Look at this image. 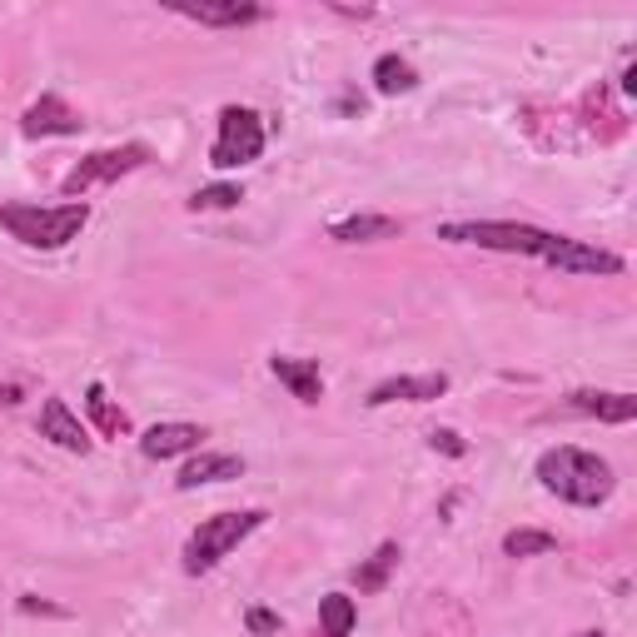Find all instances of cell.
<instances>
[{
    "mask_svg": "<svg viewBox=\"0 0 637 637\" xmlns=\"http://www.w3.org/2000/svg\"><path fill=\"white\" fill-rule=\"evenodd\" d=\"M537 483H543L553 498H563V503L597 508L613 498L617 478H613V468H607V458L563 443V448H547V453L537 458Z\"/></svg>",
    "mask_w": 637,
    "mask_h": 637,
    "instance_id": "cell-1",
    "label": "cell"
},
{
    "mask_svg": "<svg viewBox=\"0 0 637 637\" xmlns=\"http://www.w3.org/2000/svg\"><path fill=\"white\" fill-rule=\"evenodd\" d=\"M90 209L80 199L70 205H55V209H40V205H6L0 209V224L30 249H65L70 239L85 229Z\"/></svg>",
    "mask_w": 637,
    "mask_h": 637,
    "instance_id": "cell-2",
    "label": "cell"
},
{
    "mask_svg": "<svg viewBox=\"0 0 637 637\" xmlns=\"http://www.w3.org/2000/svg\"><path fill=\"white\" fill-rule=\"evenodd\" d=\"M264 523V513L259 508H244V513H215L205 518V523L189 533L185 543V573H209V567L219 563V557H229L239 543H244L254 528Z\"/></svg>",
    "mask_w": 637,
    "mask_h": 637,
    "instance_id": "cell-3",
    "label": "cell"
},
{
    "mask_svg": "<svg viewBox=\"0 0 637 637\" xmlns=\"http://www.w3.org/2000/svg\"><path fill=\"white\" fill-rule=\"evenodd\" d=\"M438 239L448 244H478V249H503V254H533L543 259L553 234L533 224H503V219H463V224H443Z\"/></svg>",
    "mask_w": 637,
    "mask_h": 637,
    "instance_id": "cell-4",
    "label": "cell"
},
{
    "mask_svg": "<svg viewBox=\"0 0 637 637\" xmlns=\"http://www.w3.org/2000/svg\"><path fill=\"white\" fill-rule=\"evenodd\" d=\"M264 155V119L254 109H239V105H224L219 109V135L209 145V165L215 169H239L249 159Z\"/></svg>",
    "mask_w": 637,
    "mask_h": 637,
    "instance_id": "cell-5",
    "label": "cell"
},
{
    "mask_svg": "<svg viewBox=\"0 0 637 637\" xmlns=\"http://www.w3.org/2000/svg\"><path fill=\"white\" fill-rule=\"evenodd\" d=\"M139 165H149V149H145V145L95 149V155H85L65 179H60V189H65L70 199H75V195H85V189H95V185H115V179L135 175Z\"/></svg>",
    "mask_w": 637,
    "mask_h": 637,
    "instance_id": "cell-6",
    "label": "cell"
},
{
    "mask_svg": "<svg viewBox=\"0 0 637 637\" xmlns=\"http://www.w3.org/2000/svg\"><path fill=\"white\" fill-rule=\"evenodd\" d=\"M543 264L567 269V274H623V259L617 254H607V249H597V244H583V239H567V234H553Z\"/></svg>",
    "mask_w": 637,
    "mask_h": 637,
    "instance_id": "cell-7",
    "label": "cell"
},
{
    "mask_svg": "<svg viewBox=\"0 0 637 637\" xmlns=\"http://www.w3.org/2000/svg\"><path fill=\"white\" fill-rule=\"evenodd\" d=\"M448 394V374H404V378H384V384L368 388L364 404L384 408V404H428V398Z\"/></svg>",
    "mask_w": 637,
    "mask_h": 637,
    "instance_id": "cell-8",
    "label": "cell"
},
{
    "mask_svg": "<svg viewBox=\"0 0 637 637\" xmlns=\"http://www.w3.org/2000/svg\"><path fill=\"white\" fill-rule=\"evenodd\" d=\"M80 125H85V119H80L60 95H40L35 105L25 109V119H20V129H25L30 139H40V135H80Z\"/></svg>",
    "mask_w": 637,
    "mask_h": 637,
    "instance_id": "cell-9",
    "label": "cell"
},
{
    "mask_svg": "<svg viewBox=\"0 0 637 637\" xmlns=\"http://www.w3.org/2000/svg\"><path fill=\"white\" fill-rule=\"evenodd\" d=\"M274 378L299 398V404H318L324 398V374H318V358H294V354H274L269 358Z\"/></svg>",
    "mask_w": 637,
    "mask_h": 637,
    "instance_id": "cell-10",
    "label": "cell"
},
{
    "mask_svg": "<svg viewBox=\"0 0 637 637\" xmlns=\"http://www.w3.org/2000/svg\"><path fill=\"white\" fill-rule=\"evenodd\" d=\"M40 438H50V443L65 448V453H85L90 448L85 424L70 414L65 398H45V408H40Z\"/></svg>",
    "mask_w": 637,
    "mask_h": 637,
    "instance_id": "cell-11",
    "label": "cell"
},
{
    "mask_svg": "<svg viewBox=\"0 0 637 637\" xmlns=\"http://www.w3.org/2000/svg\"><path fill=\"white\" fill-rule=\"evenodd\" d=\"M567 408H577L587 418H603V424H633L637 418V398L607 394V388H577V394H567Z\"/></svg>",
    "mask_w": 637,
    "mask_h": 637,
    "instance_id": "cell-12",
    "label": "cell"
},
{
    "mask_svg": "<svg viewBox=\"0 0 637 637\" xmlns=\"http://www.w3.org/2000/svg\"><path fill=\"white\" fill-rule=\"evenodd\" d=\"M229 478H244V458L239 453H195L179 468V488H205V483H229Z\"/></svg>",
    "mask_w": 637,
    "mask_h": 637,
    "instance_id": "cell-13",
    "label": "cell"
},
{
    "mask_svg": "<svg viewBox=\"0 0 637 637\" xmlns=\"http://www.w3.org/2000/svg\"><path fill=\"white\" fill-rule=\"evenodd\" d=\"M199 438H205V428H195V424H155V428H145V438H139V453L145 458L195 453Z\"/></svg>",
    "mask_w": 637,
    "mask_h": 637,
    "instance_id": "cell-14",
    "label": "cell"
},
{
    "mask_svg": "<svg viewBox=\"0 0 637 637\" xmlns=\"http://www.w3.org/2000/svg\"><path fill=\"white\" fill-rule=\"evenodd\" d=\"M398 229H404V224L388 219V215H354V219L328 224V239H338V244H368V239H394Z\"/></svg>",
    "mask_w": 637,
    "mask_h": 637,
    "instance_id": "cell-15",
    "label": "cell"
},
{
    "mask_svg": "<svg viewBox=\"0 0 637 637\" xmlns=\"http://www.w3.org/2000/svg\"><path fill=\"white\" fill-rule=\"evenodd\" d=\"M185 20H199V25H254V20H264V10L259 6H239V0H229V6H175Z\"/></svg>",
    "mask_w": 637,
    "mask_h": 637,
    "instance_id": "cell-16",
    "label": "cell"
},
{
    "mask_svg": "<svg viewBox=\"0 0 637 637\" xmlns=\"http://www.w3.org/2000/svg\"><path fill=\"white\" fill-rule=\"evenodd\" d=\"M398 543H378V553L368 557V563H358L354 567V583H358V593H384L388 587V573L398 567Z\"/></svg>",
    "mask_w": 637,
    "mask_h": 637,
    "instance_id": "cell-17",
    "label": "cell"
},
{
    "mask_svg": "<svg viewBox=\"0 0 637 637\" xmlns=\"http://www.w3.org/2000/svg\"><path fill=\"white\" fill-rule=\"evenodd\" d=\"M374 85H378V95H408V90L418 85V75H414V65H408V60L378 55L374 60Z\"/></svg>",
    "mask_w": 637,
    "mask_h": 637,
    "instance_id": "cell-18",
    "label": "cell"
},
{
    "mask_svg": "<svg viewBox=\"0 0 637 637\" xmlns=\"http://www.w3.org/2000/svg\"><path fill=\"white\" fill-rule=\"evenodd\" d=\"M85 408H90V418H95V428H100L105 438H119V434L129 428V424H125V414H119V408L109 404L105 384H90V388H85Z\"/></svg>",
    "mask_w": 637,
    "mask_h": 637,
    "instance_id": "cell-19",
    "label": "cell"
},
{
    "mask_svg": "<svg viewBox=\"0 0 637 637\" xmlns=\"http://www.w3.org/2000/svg\"><path fill=\"white\" fill-rule=\"evenodd\" d=\"M354 597L344 593H328L324 603H318V627H324V637H348L354 633Z\"/></svg>",
    "mask_w": 637,
    "mask_h": 637,
    "instance_id": "cell-20",
    "label": "cell"
},
{
    "mask_svg": "<svg viewBox=\"0 0 637 637\" xmlns=\"http://www.w3.org/2000/svg\"><path fill=\"white\" fill-rule=\"evenodd\" d=\"M557 547V533H543V528H513L503 537V553L508 557H543Z\"/></svg>",
    "mask_w": 637,
    "mask_h": 637,
    "instance_id": "cell-21",
    "label": "cell"
},
{
    "mask_svg": "<svg viewBox=\"0 0 637 637\" xmlns=\"http://www.w3.org/2000/svg\"><path fill=\"white\" fill-rule=\"evenodd\" d=\"M239 185H205V189H195L189 195V209H234L239 205Z\"/></svg>",
    "mask_w": 637,
    "mask_h": 637,
    "instance_id": "cell-22",
    "label": "cell"
},
{
    "mask_svg": "<svg viewBox=\"0 0 637 637\" xmlns=\"http://www.w3.org/2000/svg\"><path fill=\"white\" fill-rule=\"evenodd\" d=\"M244 627L254 637H274L279 633V613H269V607H249L244 613Z\"/></svg>",
    "mask_w": 637,
    "mask_h": 637,
    "instance_id": "cell-23",
    "label": "cell"
},
{
    "mask_svg": "<svg viewBox=\"0 0 637 637\" xmlns=\"http://www.w3.org/2000/svg\"><path fill=\"white\" fill-rule=\"evenodd\" d=\"M428 438H434V448H443L448 458H463V453H468V443L453 434V428H434V434H428Z\"/></svg>",
    "mask_w": 637,
    "mask_h": 637,
    "instance_id": "cell-24",
    "label": "cell"
},
{
    "mask_svg": "<svg viewBox=\"0 0 637 637\" xmlns=\"http://www.w3.org/2000/svg\"><path fill=\"white\" fill-rule=\"evenodd\" d=\"M20 398H25V388H20V384H0V404H20Z\"/></svg>",
    "mask_w": 637,
    "mask_h": 637,
    "instance_id": "cell-25",
    "label": "cell"
},
{
    "mask_svg": "<svg viewBox=\"0 0 637 637\" xmlns=\"http://www.w3.org/2000/svg\"><path fill=\"white\" fill-rule=\"evenodd\" d=\"M573 637H607V633H593V627H587V633H573Z\"/></svg>",
    "mask_w": 637,
    "mask_h": 637,
    "instance_id": "cell-26",
    "label": "cell"
}]
</instances>
